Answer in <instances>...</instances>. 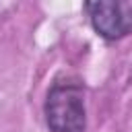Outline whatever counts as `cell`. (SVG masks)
Here are the masks:
<instances>
[{
	"mask_svg": "<svg viewBox=\"0 0 132 132\" xmlns=\"http://www.w3.org/2000/svg\"><path fill=\"white\" fill-rule=\"evenodd\" d=\"M93 29L105 39H120L132 33V4L126 2H85Z\"/></svg>",
	"mask_w": 132,
	"mask_h": 132,
	"instance_id": "2",
	"label": "cell"
},
{
	"mask_svg": "<svg viewBox=\"0 0 132 132\" xmlns=\"http://www.w3.org/2000/svg\"><path fill=\"white\" fill-rule=\"evenodd\" d=\"M45 122L50 132H85V91L78 80H56L45 97Z\"/></svg>",
	"mask_w": 132,
	"mask_h": 132,
	"instance_id": "1",
	"label": "cell"
}]
</instances>
